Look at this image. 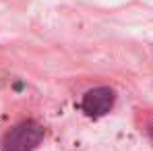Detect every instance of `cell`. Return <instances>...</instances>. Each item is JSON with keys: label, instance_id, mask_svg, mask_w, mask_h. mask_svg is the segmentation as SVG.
Listing matches in <instances>:
<instances>
[{"label": "cell", "instance_id": "1", "mask_svg": "<svg viewBox=\"0 0 153 151\" xmlns=\"http://www.w3.org/2000/svg\"><path fill=\"white\" fill-rule=\"evenodd\" d=\"M44 139V128L35 120H25L10 128L2 139V151H31Z\"/></svg>", "mask_w": 153, "mask_h": 151}, {"label": "cell", "instance_id": "2", "mask_svg": "<svg viewBox=\"0 0 153 151\" xmlns=\"http://www.w3.org/2000/svg\"><path fill=\"white\" fill-rule=\"evenodd\" d=\"M114 101H116L114 89H110V87H95V89H89L83 95L81 108H83V112L87 116L100 118V116H105L114 108Z\"/></svg>", "mask_w": 153, "mask_h": 151}, {"label": "cell", "instance_id": "3", "mask_svg": "<svg viewBox=\"0 0 153 151\" xmlns=\"http://www.w3.org/2000/svg\"><path fill=\"white\" fill-rule=\"evenodd\" d=\"M149 137H151V139H153V124L149 126Z\"/></svg>", "mask_w": 153, "mask_h": 151}]
</instances>
